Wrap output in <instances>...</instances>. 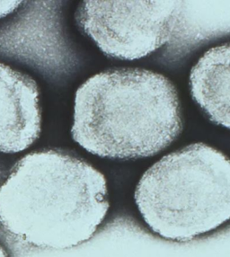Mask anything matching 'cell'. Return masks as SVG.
Returning a JSON list of instances; mask_svg holds the SVG:
<instances>
[{"label": "cell", "mask_w": 230, "mask_h": 257, "mask_svg": "<svg viewBox=\"0 0 230 257\" xmlns=\"http://www.w3.org/2000/svg\"><path fill=\"white\" fill-rule=\"evenodd\" d=\"M109 207L104 176L62 150L26 155L0 186V224L38 247L72 248L88 241Z\"/></svg>", "instance_id": "6da1fadb"}, {"label": "cell", "mask_w": 230, "mask_h": 257, "mask_svg": "<svg viewBox=\"0 0 230 257\" xmlns=\"http://www.w3.org/2000/svg\"><path fill=\"white\" fill-rule=\"evenodd\" d=\"M183 130L178 93L167 77L141 69L107 70L78 87L71 135L103 159H145L161 152Z\"/></svg>", "instance_id": "7a4b0ae2"}, {"label": "cell", "mask_w": 230, "mask_h": 257, "mask_svg": "<svg viewBox=\"0 0 230 257\" xmlns=\"http://www.w3.org/2000/svg\"><path fill=\"white\" fill-rule=\"evenodd\" d=\"M134 200L160 237L187 242L230 220V159L201 142L166 155L142 175Z\"/></svg>", "instance_id": "3957f363"}, {"label": "cell", "mask_w": 230, "mask_h": 257, "mask_svg": "<svg viewBox=\"0 0 230 257\" xmlns=\"http://www.w3.org/2000/svg\"><path fill=\"white\" fill-rule=\"evenodd\" d=\"M176 11L172 1H83L75 18L105 55L134 60L170 40Z\"/></svg>", "instance_id": "277c9868"}, {"label": "cell", "mask_w": 230, "mask_h": 257, "mask_svg": "<svg viewBox=\"0 0 230 257\" xmlns=\"http://www.w3.org/2000/svg\"><path fill=\"white\" fill-rule=\"evenodd\" d=\"M42 108L37 83L0 62V152L17 153L38 140Z\"/></svg>", "instance_id": "5b68a950"}, {"label": "cell", "mask_w": 230, "mask_h": 257, "mask_svg": "<svg viewBox=\"0 0 230 257\" xmlns=\"http://www.w3.org/2000/svg\"><path fill=\"white\" fill-rule=\"evenodd\" d=\"M192 98L215 124L230 130V43L210 48L190 74Z\"/></svg>", "instance_id": "8992f818"}, {"label": "cell", "mask_w": 230, "mask_h": 257, "mask_svg": "<svg viewBox=\"0 0 230 257\" xmlns=\"http://www.w3.org/2000/svg\"><path fill=\"white\" fill-rule=\"evenodd\" d=\"M21 4V1H0V18L13 13Z\"/></svg>", "instance_id": "52a82bcc"}, {"label": "cell", "mask_w": 230, "mask_h": 257, "mask_svg": "<svg viewBox=\"0 0 230 257\" xmlns=\"http://www.w3.org/2000/svg\"><path fill=\"white\" fill-rule=\"evenodd\" d=\"M0 257H9V254L1 245H0Z\"/></svg>", "instance_id": "ba28073f"}]
</instances>
